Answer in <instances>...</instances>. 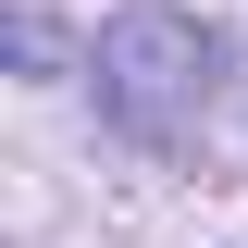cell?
Wrapping results in <instances>:
<instances>
[{
    "instance_id": "1",
    "label": "cell",
    "mask_w": 248,
    "mask_h": 248,
    "mask_svg": "<svg viewBox=\"0 0 248 248\" xmlns=\"http://www.w3.org/2000/svg\"><path fill=\"white\" fill-rule=\"evenodd\" d=\"M211 37L186 25V13H124L112 37H99V99H112L124 137H149V149H174L186 124H199V99H211Z\"/></svg>"
}]
</instances>
